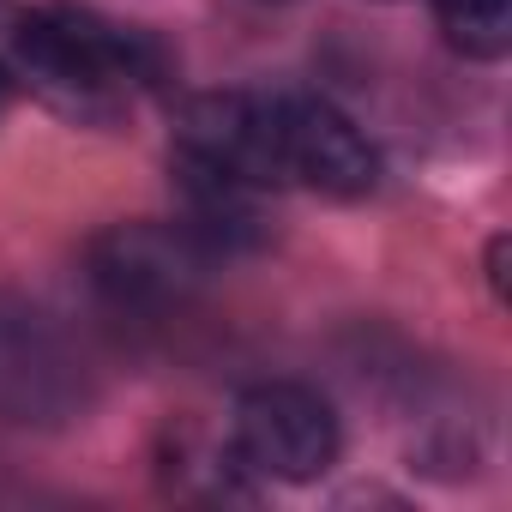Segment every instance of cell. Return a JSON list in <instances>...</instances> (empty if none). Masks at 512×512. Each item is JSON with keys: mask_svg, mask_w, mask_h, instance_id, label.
Returning a JSON list of instances; mask_svg holds the SVG:
<instances>
[{"mask_svg": "<svg viewBox=\"0 0 512 512\" xmlns=\"http://www.w3.org/2000/svg\"><path fill=\"white\" fill-rule=\"evenodd\" d=\"M13 55L19 73L73 121H115L127 91L163 79V49L145 31L73 7V0L31 7L13 25Z\"/></svg>", "mask_w": 512, "mask_h": 512, "instance_id": "1", "label": "cell"}, {"mask_svg": "<svg viewBox=\"0 0 512 512\" xmlns=\"http://www.w3.org/2000/svg\"><path fill=\"white\" fill-rule=\"evenodd\" d=\"M85 404V362L61 338V326L0 296V416L7 422H67Z\"/></svg>", "mask_w": 512, "mask_h": 512, "instance_id": "5", "label": "cell"}, {"mask_svg": "<svg viewBox=\"0 0 512 512\" xmlns=\"http://www.w3.org/2000/svg\"><path fill=\"white\" fill-rule=\"evenodd\" d=\"M175 163L193 175H217L235 187H278V97H247V91H211L193 97L175 121Z\"/></svg>", "mask_w": 512, "mask_h": 512, "instance_id": "4", "label": "cell"}, {"mask_svg": "<svg viewBox=\"0 0 512 512\" xmlns=\"http://www.w3.org/2000/svg\"><path fill=\"white\" fill-rule=\"evenodd\" d=\"M217 253L187 229V223H115L91 241L85 266H91V284L109 308L121 314H145V320H163V314H181L205 272H211Z\"/></svg>", "mask_w": 512, "mask_h": 512, "instance_id": "2", "label": "cell"}, {"mask_svg": "<svg viewBox=\"0 0 512 512\" xmlns=\"http://www.w3.org/2000/svg\"><path fill=\"white\" fill-rule=\"evenodd\" d=\"M338 458V416L314 386L266 380L247 386L235 404V464L278 476V482H314Z\"/></svg>", "mask_w": 512, "mask_h": 512, "instance_id": "3", "label": "cell"}, {"mask_svg": "<svg viewBox=\"0 0 512 512\" xmlns=\"http://www.w3.org/2000/svg\"><path fill=\"white\" fill-rule=\"evenodd\" d=\"M7 109H13V73L0 67V115H7Z\"/></svg>", "mask_w": 512, "mask_h": 512, "instance_id": "8", "label": "cell"}, {"mask_svg": "<svg viewBox=\"0 0 512 512\" xmlns=\"http://www.w3.org/2000/svg\"><path fill=\"white\" fill-rule=\"evenodd\" d=\"M278 157L284 181H302L332 199H362L380 181L374 145L326 97H278Z\"/></svg>", "mask_w": 512, "mask_h": 512, "instance_id": "6", "label": "cell"}, {"mask_svg": "<svg viewBox=\"0 0 512 512\" xmlns=\"http://www.w3.org/2000/svg\"><path fill=\"white\" fill-rule=\"evenodd\" d=\"M452 49L476 61H500L512 49V0H434Z\"/></svg>", "mask_w": 512, "mask_h": 512, "instance_id": "7", "label": "cell"}]
</instances>
